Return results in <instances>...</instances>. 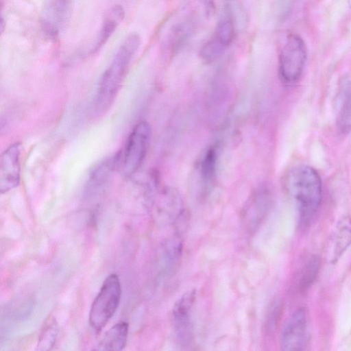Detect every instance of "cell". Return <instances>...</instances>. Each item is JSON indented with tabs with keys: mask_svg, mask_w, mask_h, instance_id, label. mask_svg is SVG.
<instances>
[{
	"mask_svg": "<svg viewBox=\"0 0 351 351\" xmlns=\"http://www.w3.org/2000/svg\"><path fill=\"white\" fill-rule=\"evenodd\" d=\"M141 45L136 33L128 36L117 49L113 59L104 72L95 101L97 113L105 112L114 101L125 78L130 62Z\"/></svg>",
	"mask_w": 351,
	"mask_h": 351,
	"instance_id": "cell-1",
	"label": "cell"
},
{
	"mask_svg": "<svg viewBox=\"0 0 351 351\" xmlns=\"http://www.w3.org/2000/svg\"><path fill=\"white\" fill-rule=\"evenodd\" d=\"M285 184L300 220L308 222L322 202V182L318 172L308 165L295 166L287 173Z\"/></svg>",
	"mask_w": 351,
	"mask_h": 351,
	"instance_id": "cell-2",
	"label": "cell"
},
{
	"mask_svg": "<svg viewBox=\"0 0 351 351\" xmlns=\"http://www.w3.org/2000/svg\"><path fill=\"white\" fill-rule=\"evenodd\" d=\"M121 287L116 274L109 275L104 281L99 292L93 300L89 313V324L99 332L116 312L121 300Z\"/></svg>",
	"mask_w": 351,
	"mask_h": 351,
	"instance_id": "cell-3",
	"label": "cell"
},
{
	"mask_svg": "<svg viewBox=\"0 0 351 351\" xmlns=\"http://www.w3.org/2000/svg\"><path fill=\"white\" fill-rule=\"evenodd\" d=\"M306 58V47L303 39L295 34L288 35L278 57L279 75L284 83L293 84L300 80Z\"/></svg>",
	"mask_w": 351,
	"mask_h": 351,
	"instance_id": "cell-4",
	"label": "cell"
},
{
	"mask_svg": "<svg viewBox=\"0 0 351 351\" xmlns=\"http://www.w3.org/2000/svg\"><path fill=\"white\" fill-rule=\"evenodd\" d=\"M151 138V128L146 121H141L131 132L122 160L123 173H134L142 165L147 152Z\"/></svg>",
	"mask_w": 351,
	"mask_h": 351,
	"instance_id": "cell-5",
	"label": "cell"
},
{
	"mask_svg": "<svg viewBox=\"0 0 351 351\" xmlns=\"http://www.w3.org/2000/svg\"><path fill=\"white\" fill-rule=\"evenodd\" d=\"M308 339V319L306 311L301 308L295 311L282 328L280 345L285 351L305 349Z\"/></svg>",
	"mask_w": 351,
	"mask_h": 351,
	"instance_id": "cell-6",
	"label": "cell"
},
{
	"mask_svg": "<svg viewBox=\"0 0 351 351\" xmlns=\"http://www.w3.org/2000/svg\"><path fill=\"white\" fill-rule=\"evenodd\" d=\"M74 0H46L41 16L42 28L50 38H55L64 30L69 21Z\"/></svg>",
	"mask_w": 351,
	"mask_h": 351,
	"instance_id": "cell-7",
	"label": "cell"
},
{
	"mask_svg": "<svg viewBox=\"0 0 351 351\" xmlns=\"http://www.w3.org/2000/svg\"><path fill=\"white\" fill-rule=\"evenodd\" d=\"M21 145L12 144L1 154L0 160V192L5 193L20 183Z\"/></svg>",
	"mask_w": 351,
	"mask_h": 351,
	"instance_id": "cell-8",
	"label": "cell"
},
{
	"mask_svg": "<svg viewBox=\"0 0 351 351\" xmlns=\"http://www.w3.org/2000/svg\"><path fill=\"white\" fill-rule=\"evenodd\" d=\"M195 298V290L189 291L176 302L173 308L172 317L176 335L184 345L191 341V315Z\"/></svg>",
	"mask_w": 351,
	"mask_h": 351,
	"instance_id": "cell-9",
	"label": "cell"
},
{
	"mask_svg": "<svg viewBox=\"0 0 351 351\" xmlns=\"http://www.w3.org/2000/svg\"><path fill=\"white\" fill-rule=\"evenodd\" d=\"M271 204V197L268 190L261 189L252 195L245 208L244 218L247 226L254 228L261 223L268 213Z\"/></svg>",
	"mask_w": 351,
	"mask_h": 351,
	"instance_id": "cell-10",
	"label": "cell"
},
{
	"mask_svg": "<svg viewBox=\"0 0 351 351\" xmlns=\"http://www.w3.org/2000/svg\"><path fill=\"white\" fill-rule=\"evenodd\" d=\"M351 245V219L344 218L337 224L330 239L329 261L335 263Z\"/></svg>",
	"mask_w": 351,
	"mask_h": 351,
	"instance_id": "cell-11",
	"label": "cell"
},
{
	"mask_svg": "<svg viewBox=\"0 0 351 351\" xmlns=\"http://www.w3.org/2000/svg\"><path fill=\"white\" fill-rule=\"evenodd\" d=\"M336 126L339 133L351 132V81L340 89L337 101Z\"/></svg>",
	"mask_w": 351,
	"mask_h": 351,
	"instance_id": "cell-12",
	"label": "cell"
},
{
	"mask_svg": "<svg viewBox=\"0 0 351 351\" xmlns=\"http://www.w3.org/2000/svg\"><path fill=\"white\" fill-rule=\"evenodd\" d=\"M119 154L101 162L90 173L87 180V190L97 191L102 189L110 180L112 172L119 162Z\"/></svg>",
	"mask_w": 351,
	"mask_h": 351,
	"instance_id": "cell-13",
	"label": "cell"
},
{
	"mask_svg": "<svg viewBox=\"0 0 351 351\" xmlns=\"http://www.w3.org/2000/svg\"><path fill=\"white\" fill-rule=\"evenodd\" d=\"M129 325L120 322L111 327L97 344V350H121L126 344Z\"/></svg>",
	"mask_w": 351,
	"mask_h": 351,
	"instance_id": "cell-14",
	"label": "cell"
},
{
	"mask_svg": "<svg viewBox=\"0 0 351 351\" xmlns=\"http://www.w3.org/2000/svg\"><path fill=\"white\" fill-rule=\"evenodd\" d=\"M124 16L125 10L121 5H116L110 9L103 22L93 51H97L105 45Z\"/></svg>",
	"mask_w": 351,
	"mask_h": 351,
	"instance_id": "cell-15",
	"label": "cell"
},
{
	"mask_svg": "<svg viewBox=\"0 0 351 351\" xmlns=\"http://www.w3.org/2000/svg\"><path fill=\"white\" fill-rule=\"evenodd\" d=\"M193 31V22L184 20L178 23L171 29L167 40L170 51H177L181 49L191 36Z\"/></svg>",
	"mask_w": 351,
	"mask_h": 351,
	"instance_id": "cell-16",
	"label": "cell"
},
{
	"mask_svg": "<svg viewBox=\"0 0 351 351\" xmlns=\"http://www.w3.org/2000/svg\"><path fill=\"white\" fill-rule=\"evenodd\" d=\"M217 158V148L213 146L206 152L200 161L199 172L202 182L206 188L210 186L215 180Z\"/></svg>",
	"mask_w": 351,
	"mask_h": 351,
	"instance_id": "cell-17",
	"label": "cell"
},
{
	"mask_svg": "<svg viewBox=\"0 0 351 351\" xmlns=\"http://www.w3.org/2000/svg\"><path fill=\"white\" fill-rule=\"evenodd\" d=\"M58 333V323L53 317H49L45 321L40 333L36 350H50L54 346Z\"/></svg>",
	"mask_w": 351,
	"mask_h": 351,
	"instance_id": "cell-18",
	"label": "cell"
},
{
	"mask_svg": "<svg viewBox=\"0 0 351 351\" xmlns=\"http://www.w3.org/2000/svg\"><path fill=\"white\" fill-rule=\"evenodd\" d=\"M226 49L224 45L212 36L201 47L199 56L205 62H212L221 57Z\"/></svg>",
	"mask_w": 351,
	"mask_h": 351,
	"instance_id": "cell-19",
	"label": "cell"
},
{
	"mask_svg": "<svg viewBox=\"0 0 351 351\" xmlns=\"http://www.w3.org/2000/svg\"><path fill=\"white\" fill-rule=\"evenodd\" d=\"M320 265L319 258L313 256L304 265L300 281L302 290L307 289L315 279Z\"/></svg>",
	"mask_w": 351,
	"mask_h": 351,
	"instance_id": "cell-20",
	"label": "cell"
},
{
	"mask_svg": "<svg viewBox=\"0 0 351 351\" xmlns=\"http://www.w3.org/2000/svg\"><path fill=\"white\" fill-rule=\"evenodd\" d=\"M206 5L212 9V6H213V0H205Z\"/></svg>",
	"mask_w": 351,
	"mask_h": 351,
	"instance_id": "cell-21",
	"label": "cell"
},
{
	"mask_svg": "<svg viewBox=\"0 0 351 351\" xmlns=\"http://www.w3.org/2000/svg\"><path fill=\"white\" fill-rule=\"evenodd\" d=\"M349 1H350V5H351V0H349Z\"/></svg>",
	"mask_w": 351,
	"mask_h": 351,
	"instance_id": "cell-22",
	"label": "cell"
}]
</instances>
